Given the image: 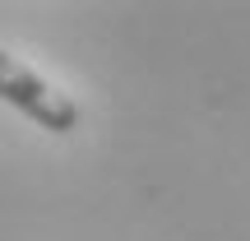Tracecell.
I'll return each mask as SVG.
<instances>
[{
  "mask_svg": "<svg viewBox=\"0 0 250 241\" xmlns=\"http://www.w3.org/2000/svg\"><path fill=\"white\" fill-rule=\"evenodd\" d=\"M0 98H5L9 107H19L23 116H33L51 134L79 130V107H74V98H65L61 88H51L37 70H28V65L14 61L9 51H0Z\"/></svg>",
  "mask_w": 250,
  "mask_h": 241,
  "instance_id": "1",
  "label": "cell"
}]
</instances>
